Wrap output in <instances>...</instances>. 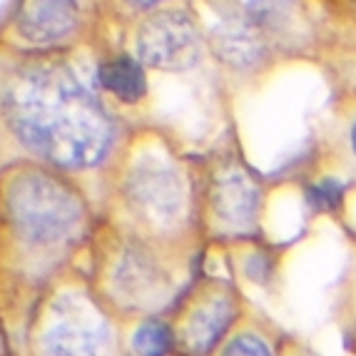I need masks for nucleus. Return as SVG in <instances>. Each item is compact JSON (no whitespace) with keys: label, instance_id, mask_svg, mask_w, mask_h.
<instances>
[{"label":"nucleus","instance_id":"0eeeda50","mask_svg":"<svg viewBox=\"0 0 356 356\" xmlns=\"http://www.w3.org/2000/svg\"><path fill=\"white\" fill-rule=\"evenodd\" d=\"M212 207L222 225L250 229L259 212V187L242 167H229L214 182Z\"/></svg>","mask_w":356,"mask_h":356},{"label":"nucleus","instance_id":"20e7f679","mask_svg":"<svg viewBox=\"0 0 356 356\" xmlns=\"http://www.w3.org/2000/svg\"><path fill=\"white\" fill-rule=\"evenodd\" d=\"M140 60L167 72L190 70L200 63L202 38L195 20L182 10H160L149 15L137 33Z\"/></svg>","mask_w":356,"mask_h":356},{"label":"nucleus","instance_id":"9b49d317","mask_svg":"<svg viewBox=\"0 0 356 356\" xmlns=\"http://www.w3.org/2000/svg\"><path fill=\"white\" fill-rule=\"evenodd\" d=\"M97 77H100L102 88L110 90L122 102H137L147 90V77H145L143 65L127 55L105 60Z\"/></svg>","mask_w":356,"mask_h":356},{"label":"nucleus","instance_id":"f3484780","mask_svg":"<svg viewBox=\"0 0 356 356\" xmlns=\"http://www.w3.org/2000/svg\"><path fill=\"white\" fill-rule=\"evenodd\" d=\"M349 143H351V149H354L356 154V122L351 125V132H349Z\"/></svg>","mask_w":356,"mask_h":356},{"label":"nucleus","instance_id":"9d476101","mask_svg":"<svg viewBox=\"0 0 356 356\" xmlns=\"http://www.w3.org/2000/svg\"><path fill=\"white\" fill-rule=\"evenodd\" d=\"M232 316H234V309H232L229 299H212V302L202 304L184 324V349L192 356H204L207 351H212L229 327Z\"/></svg>","mask_w":356,"mask_h":356},{"label":"nucleus","instance_id":"f8f14e48","mask_svg":"<svg viewBox=\"0 0 356 356\" xmlns=\"http://www.w3.org/2000/svg\"><path fill=\"white\" fill-rule=\"evenodd\" d=\"M175 344V337L167 324L157 319H149L140 324V329L132 337V349L137 356H167Z\"/></svg>","mask_w":356,"mask_h":356},{"label":"nucleus","instance_id":"ddd939ff","mask_svg":"<svg viewBox=\"0 0 356 356\" xmlns=\"http://www.w3.org/2000/svg\"><path fill=\"white\" fill-rule=\"evenodd\" d=\"M291 3L294 0H244V15L267 33L284 25L291 13Z\"/></svg>","mask_w":356,"mask_h":356},{"label":"nucleus","instance_id":"f257e3e1","mask_svg":"<svg viewBox=\"0 0 356 356\" xmlns=\"http://www.w3.org/2000/svg\"><path fill=\"white\" fill-rule=\"evenodd\" d=\"M3 115L25 147L67 170L97 165L113 145L107 113L65 65L42 63L15 72Z\"/></svg>","mask_w":356,"mask_h":356},{"label":"nucleus","instance_id":"7ed1b4c3","mask_svg":"<svg viewBox=\"0 0 356 356\" xmlns=\"http://www.w3.org/2000/svg\"><path fill=\"white\" fill-rule=\"evenodd\" d=\"M110 344V327L102 312L80 294L55 302L42 349L48 356H105Z\"/></svg>","mask_w":356,"mask_h":356},{"label":"nucleus","instance_id":"1a4fd4ad","mask_svg":"<svg viewBox=\"0 0 356 356\" xmlns=\"http://www.w3.org/2000/svg\"><path fill=\"white\" fill-rule=\"evenodd\" d=\"M165 274L154 264V259L140 247H132L120 259L115 272V286L125 299L137 304H149L152 299H160L165 289Z\"/></svg>","mask_w":356,"mask_h":356},{"label":"nucleus","instance_id":"dca6fc26","mask_svg":"<svg viewBox=\"0 0 356 356\" xmlns=\"http://www.w3.org/2000/svg\"><path fill=\"white\" fill-rule=\"evenodd\" d=\"M127 3L137 8H149V6H154V3H160V0H127Z\"/></svg>","mask_w":356,"mask_h":356},{"label":"nucleus","instance_id":"f03ea898","mask_svg":"<svg viewBox=\"0 0 356 356\" xmlns=\"http://www.w3.org/2000/svg\"><path fill=\"white\" fill-rule=\"evenodd\" d=\"M8 212L15 229L33 244L63 242L83 220L75 192L45 172H25L13 179Z\"/></svg>","mask_w":356,"mask_h":356},{"label":"nucleus","instance_id":"6e6552de","mask_svg":"<svg viewBox=\"0 0 356 356\" xmlns=\"http://www.w3.org/2000/svg\"><path fill=\"white\" fill-rule=\"evenodd\" d=\"M214 53L232 67H254L264 58V30L242 13H229L212 30Z\"/></svg>","mask_w":356,"mask_h":356},{"label":"nucleus","instance_id":"423d86ee","mask_svg":"<svg viewBox=\"0 0 356 356\" xmlns=\"http://www.w3.org/2000/svg\"><path fill=\"white\" fill-rule=\"evenodd\" d=\"M77 0H20L15 25L23 40L33 45L58 42L75 28Z\"/></svg>","mask_w":356,"mask_h":356},{"label":"nucleus","instance_id":"2eb2a0df","mask_svg":"<svg viewBox=\"0 0 356 356\" xmlns=\"http://www.w3.org/2000/svg\"><path fill=\"white\" fill-rule=\"evenodd\" d=\"M222 356H272V354H269L267 344L261 339L244 334V337H237L234 341H229Z\"/></svg>","mask_w":356,"mask_h":356},{"label":"nucleus","instance_id":"4468645a","mask_svg":"<svg viewBox=\"0 0 356 356\" xmlns=\"http://www.w3.org/2000/svg\"><path fill=\"white\" fill-rule=\"evenodd\" d=\"M344 200V184L337 179H321L309 187V204L314 209H337Z\"/></svg>","mask_w":356,"mask_h":356},{"label":"nucleus","instance_id":"39448f33","mask_svg":"<svg viewBox=\"0 0 356 356\" xmlns=\"http://www.w3.org/2000/svg\"><path fill=\"white\" fill-rule=\"evenodd\" d=\"M127 200L149 225H172L184 212V182L170 162L157 157L140 160L127 175Z\"/></svg>","mask_w":356,"mask_h":356}]
</instances>
